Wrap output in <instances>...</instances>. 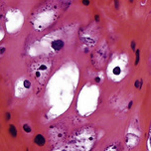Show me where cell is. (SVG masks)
Instances as JSON below:
<instances>
[{
	"label": "cell",
	"mask_w": 151,
	"mask_h": 151,
	"mask_svg": "<svg viewBox=\"0 0 151 151\" xmlns=\"http://www.w3.org/2000/svg\"><path fill=\"white\" fill-rule=\"evenodd\" d=\"M87 130L83 131L82 133L75 137L74 142H72V145L74 146V151H88L93 146L94 141V134L93 132Z\"/></svg>",
	"instance_id": "obj_1"
},
{
	"label": "cell",
	"mask_w": 151,
	"mask_h": 151,
	"mask_svg": "<svg viewBox=\"0 0 151 151\" xmlns=\"http://www.w3.org/2000/svg\"><path fill=\"white\" fill-rule=\"evenodd\" d=\"M63 46H64V42L62 40H56V41H54L52 43V47L54 50H60L63 48Z\"/></svg>",
	"instance_id": "obj_2"
},
{
	"label": "cell",
	"mask_w": 151,
	"mask_h": 151,
	"mask_svg": "<svg viewBox=\"0 0 151 151\" xmlns=\"http://www.w3.org/2000/svg\"><path fill=\"white\" fill-rule=\"evenodd\" d=\"M35 142H36L38 145L42 146V145L45 144V138L42 135H37L36 138H35Z\"/></svg>",
	"instance_id": "obj_3"
},
{
	"label": "cell",
	"mask_w": 151,
	"mask_h": 151,
	"mask_svg": "<svg viewBox=\"0 0 151 151\" xmlns=\"http://www.w3.org/2000/svg\"><path fill=\"white\" fill-rule=\"evenodd\" d=\"M121 72H122V70H121V68L119 66H115L114 68H113V70H112V74L114 76L121 75Z\"/></svg>",
	"instance_id": "obj_4"
},
{
	"label": "cell",
	"mask_w": 151,
	"mask_h": 151,
	"mask_svg": "<svg viewBox=\"0 0 151 151\" xmlns=\"http://www.w3.org/2000/svg\"><path fill=\"white\" fill-rule=\"evenodd\" d=\"M10 133H11L13 136H16V134H17V131H16V129L13 125L10 126Z\"/></svg>",
	"instance_id": "obj_5"
},
{
	"label": "cell",
	"mask_w": 151,
	"mask_h": 151,
	"mask_svg": "<svg viewBox=\"0 0 151 151\" xmlns=\"http://www.w3.org/2000/svg\"><path fill=\"white\" fill-rule=\"evenodd\" d=\"M24 129H25V131H27V132H30V127H29V125H27V124H25L24 125Z\"/></svg>",
	"instance_id": "obj_6"
},
{
	"label": "cell",
	"mask_w": 151,
	"mask_h": 151,
	"mask_svg": "<svg viewBox=\"0 0 151 151\" xmlns=\"http://www.w3.org/2000/svg\"><path fill=\"white\" fill-rule=\"evenodd\" d=\"M24 86H25L26 88H29L30 87V83H29L28 81H25V82H24Z\"/></svg>",
	"instance_id": "obj_7"
},
{
	"label": "cell",
	"mask_w": 151,
	"mask_h": 151,
	"mask_svg": "<svg viewBox=\"0 0 151 151\" xmlns=\"http://www.w3.org/2000/svg\"><path fill=\"white\" fill-rule=\"evenodd\" d=\"M106 151H116V148L111 146V147H109V149H106Z\"/></svg>",
	"instance_id": "obj_8"
}]
</instances>
